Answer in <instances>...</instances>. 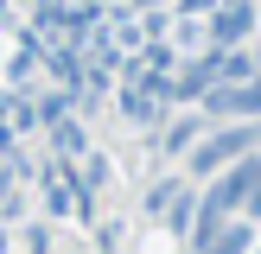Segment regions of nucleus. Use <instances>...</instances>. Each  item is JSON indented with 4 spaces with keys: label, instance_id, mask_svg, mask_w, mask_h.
<instances>
[{
    "label": "nucleus",
    "instance_id": "2",
    "mask_svg": "<svg viewBox=\"0 0 261 254\" xmlns=\"http://www.w3.org/2000/svg\"><path fill=\"white\" fill-rule=\"evenodd\" d=\"M255 140H261L255 127H229V134H217V140H204V146L191 152V172H217V165H236L242 152L255 146Z\"/></svg>",
    "mask_w": 261,
    "mask_h": 254
},
{
    "label": "nucleus",
    "instance_id": "1",
    "mask_svg": "<svg viewBox=\"0 0 261 254\" xmlns=\"http://www.w3.org/2000/svg\"><path fill=\"white\" fill-rule=\"evenodd\" d=\"M204 108H211L217 121L261 114V83H255V76H242V83H211V89H204Z\"/></svg>",
    "mask_w": 261,
    "mask_h": 254
},
{
    "label": "nucleus",
    "instance_id": "3",
    "mask_svg": "<svg viewBox=\"0 0 261 254\" xmlns=\"http://www.w3.org/2000/svg\"><path fill=\"white\" fill-rule=\"evenodd\" d=\"M204 76H211V83H242V76H255V57L249 51H217V57H204Z\"/></svg>",
    "mask_w": 261,
    "mask_h": 254
},
{
    "label": "nucleus",
    "instance_id": "8",
    "mask_svg": "<svg viewBox=\"0 0 261 254\" xmlns=\"http://www.w3.org/2000/svg\"><path fill=\"white\" fill-rule=\"evenodd\" d=\"M204 7H217V0H185V13H204Z\"/></svg>",
    "mask_w": 261,
    "mask_h": 254
},
{
    "label": "nucleus",
    "instance_id": "7",
    "mask_svg": "<svg viewBox=\"0 0 261 254\" xmlns=\"http://www.w3.org/2000/svg\"><path fill=\"white\" fill-rule=\"evenodd\" d=\"M51 127H58V152H83V134H76V127L64 121V114H58V121H51Z\"/></svg>",
    "mask_w": 261,
    "mask_h": 254
},
{
    "label": "nucleus",
    "instance_id": "5",
    "mask_svg": "<svg viewBox=\"0 0 261 254\" xmlns=\"http://www.w3.org/2000/svg\"><path fill=\"white\" fill-rule=\"evenodd\" d=\"M121 114L153 121V114H160V96H153V89H140V83H121Z\"/></svg>",
    "mask_w": 261,
    "mask_h": 254
},
{
    "label": "nucleus",
    "instance_id": "6",
    "mask_svg": "<svg viewBox=\"0 0 261 254\" xmlns=\"http://www.w3.org/2000/svg\"><path fill=\"white\" fill-rule=\"evenodd\" d=\"M32 70H38V38L25 32L19 45H13V64H7V76H13V83H25V76H32Z\"/></svg>",
    "mask_w": 261,
    "mask_h": 254
},
{
    "label": "nucleus",
    "instance_id": "4",
    "mask_svg": "<svg viewBox=\"0 0 261 254\" xmlns=\"http://www.w3.org/2000/svg\"><path fill=\"white\" fill-rule=\"evenodd\" d=\"M255 25V13L242 7V0H229V7H217V19H211V32H217V45H236L242 32Z\"/></svg>",
    "mask_w": 261,
    "mask_h": 254
}]
</instances>
